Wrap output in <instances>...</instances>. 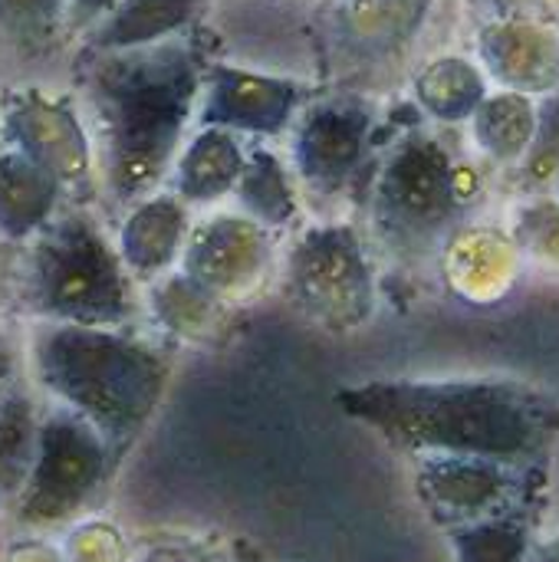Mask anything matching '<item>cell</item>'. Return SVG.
Masks as SVG:
<instances>
[{
  "instance_id": "obj_1",
  "label": "cell",
  "mask_w": 559,
  "mask_h": 562,
  "mask_svg": "<svg viewBox=\"0 0 559 562\" xmlns=\"http://www.w3.org/2000/svg\"><path fill=\"white\" fill-rule=\"evenodd\" d=\"M336 402L412 458L455 454L554 471L559 451V395L527 379H372L339 389Z\"/></svg>"
},
{
  "instance_id": "obj_2",
  "label": "cell",
  "mask_w": 559,
  "mask_h": 562,
  "mask_svg": "<svg viewBox=\"0 0 559 562\" xmlns=\"http://www.w3.org/2000/svg\"><path fill=\"white\" fill-rule=\"evenodd\" d=\"M79 76L105 191L122 207L138 204L181 151L201 89L198 53L188 40L89 49Z\"/></svg>"
},
{
  "instance_id": "obj_3",
  "label": "cell",
  "mask_w": 559,
  "mask_h": 562,
  "mask_svg": "<svg viewBox=\"0 0 559 562\" xmlns=\"http://www.w3.org/2000/svg\"><path fill=\"white\" fill-rule=\"evenodd\" d=\"M33 375L122 461L155 418L171 366L161 349L122 329L43 323L33 336Z\"/></svg>"
},
{
  "instance_id": "obj_4",
  "label": "cell",
  "mask_w": 559,
  "mask_h": 562,
  "mask_svg": "<svg viewBox=\"0 0 559 562\" xmlns=\"http://www.w3.org/2000/svg\"><path fill=\"white\" fill-rule=\"evenodd\" d=\"M23 303L43 323L122 329L132 319V277L86 211L53 214L30 247Z\"/></svg>"
},
{
  "instance_id": "obj_5",
  "label": "cell",
  "mask_w": 559,
  "mask_h": 562,
  "mask_svg": "<svg viewBox=\"0 0 559 562\" xmlns=\"http://www.w3.org/2000/svg\"><path fill=\"white\" fill-rule=\"evenodd\" d=\"M451 151L428 132L395 142L369 184L379 240L402 260H428L461 227L468 204L458 194Z\"/></svg>"
},
{
  "instance_id": "obj_6",
  "label": "cell",
  "mask_w": 559,
  "mask_h": 562,
  "mask_svg": "<svg viewBox=\"0 0 559 562\" xmlns=\"http://www.w3.org/2000/svg\"><path fill=\"white\" fill-rule=\"evenodd\" d=\"M283 293L320 329H359L376 310V270L356 227L303 231L287 254Z\"/></svg>"
},
{
  "instance_id": "obj_7",
  "label": "cell",
  "mask_w": 559,
  "mask_h": 562,
  "mask_svg": "<svg viewBox=\"0 0 559 562\" xmlns=\"http://www.w3.org/2000/svg\"><path fill=\"white\" fill-rule=\"evenodd\" d=\"M115 464L105 441L76 415L56 412L43 418L30 477L13 501V520L40 530L79 517L109 484Z\"/></svg>"
},
{
  "instance_id": "obj_8",
  "label": "cell",
  "mask_w": 559,
  "mask_h": 562,
  "mask_svg": "<svg viewBox=\"0 0 559 562\" xmlns=\"http://www.w3.org/2000/svg\"><path fill=\"white\" fill-rule=\"evenodd\" d=\"M550 468H514L488 458H415V494L441 530L481 524L521 507H547Z\"/></svg>"
},
{
  "instance_id": "obj_9",
  "label": "cell",
  "mask_w": 559,
  "mask_h": 562,
  "mask_svg": "<svg viewBox=\"0 0 559 562\" xmlns=\"http://www.w3.org/2000/svg\"><path fill=\"white\" fill-rule=\"evenodd\" d=\"M270 237L241 214H217L188 231L181 247V273L214 303L241 300L270 270Z\"/></svg>"
},
{
  "instance_id": "obj_10",
  "label": "cell",
  "mask_w": 559,
  "mask_h": 562,
  "mask_svg": "<svg viewBox=\"0 0 559 562\" xmlns=\"http://www.w3.org/2000/svg\"><path fill=\"white\" fill-rule=\"evenodd\" d=\"M372 145V115L362 102L329 99L310 109L297 132V175L313 194L333 198L362 175Z\"/></svg>"
},
{
  "instance_id": "obj_11",
  "label": "cell",
  "mask_w": 559,
  "mask_h": 562,
  "mask_svg": "<svg viewBox=\"0 0 559 562\" xmlns=\"http://www.w3.org/2000/svg\"><path fill=\"white\" fill-rule=\"evenodd\" d=\"M481 72L507 92H559V26L530 16H494L478 33Z\"/></svg>"
},
{
  "instance_id": "obj_12",
  "label": "cell",
  "mask_w": 559,
  "mask_h": 562,
  "mask_svg": "<svg viewBox=\"0 0 559 562\" xmlns=\"http://www.w3.org/2000/svg\"><path fill=\"white\" fill-rule=\"evenodd\" d=\"M448 286L474 306L504 303L524 280V254L507 227L461 224L441 247Z\"/></svg>"
},
{
  "instance_id": "obj_13",
  "label": "cell",
  "mask_w": 559,
  "mask_h": 562,
  "mask_svg": "<svg viewBox=\"0 0 559 562\" xmlns=\"http://www.w3.org/2000/svg\"><path fill=\"white\" fill-rule=\"evenodd\" d=\"M7 135L16 151L36 161L59 188H76L89 175V138L66 102L23 92L7 109Z\"/></svg>"
},
{
  "instance_id": "obj_14",
  "label": "cell",
  "mask_w": 559,
  "mask_h": 562,
  "mask_svg": "<svg viewBox=\"0 0 559 562\" xmlns=\"http://www.w3.org/2000/svg\"><path fill=\"white\" fill-rule=\"evenodd\" d=\"M300 102V86L244 69H211V89L198 115L201 125L227 132H280Z\"/></svg>"
},
{
  "instance_id": "obj_15",
  "label": "cell",
  "mask_w": 559,
  "mask_h": 562,
  "mask_svg": "<svg viewBox=\"0 0 559 562\" xmlns=\"http://www.w3.org/2000/svg\"><path fill=\"white\" fill-rule=\"evenodd\" d=\"M188 237V211L175 194H148L132 204L122 231H119V257L128 277L152 280L161 277L185 247Z\"/></svg>"
},
{
  "instance_id": "obj_16",
  "label": "cell",
  "mask_w": 559,
  "mask_h": 562,
  "mask_svg": "<svg viewBox=\"0 0 559 562\" xmlns=\"http://www.w3.org/2000/svg\"><path fill=\"white\" fill-rule=\"evenodd\" d=\"M244 155L247 151L234 132L201 125V132L175 158V198L188 207L231 194L241 178Z\"/></svg>"
},
{
  "instance_id": "obj_17",
  "label": "cell",
  "mask_w": 559,
  "mask_h": 562,
  "mask_svg": "<svg viewBox=\"0 0 559 562\" xmlns=\"http://www.w3.org/2000/svg\"><path fill=\"white\" fill-rule=\"evenodd\" d=\"M63 188L23 151H0V234L23 240L36 234L59 204Z\"/></svg>"
},
{
  "instance_id": "obj_18",
  "label": "cell",
  "mask_w": 559,
  "mask_h": 562,
  "mask_svg": "<svg viewBox=\"0 0 559 562\" xmlns=\"http://www.w3.org/2000/svg\"><path fill=\"white\" fill-rule=\"evenodd\" d=\"M540 524L544 507H521L445 533L455 562H527L540 540Z\"/></svg>"
},
{
  "instance_id": "obj_19",
  "label": "cell",
  "mask_w": 559,
  "mask_h": 562,
  "mask_svg": "<svg viewBox=\"0 0 559 562\" xmlns=\"http://www.w3.org/2000/svg\"><path fill=\"white\" fill-rule=\"evenodd\" d=\"M204 0H122L89 36L92 49H132L171 40L188 26Z\"/></svg>"
},
{
  "instance_id": "obj_20",
  "label": "cell",
  "mask_w": 559,
  "mask_h": 562,
  "mask_svg": "<svg viewBox=\"0 0 559 562\" xmlns=\"http://www.w3.org/2000/svg\"><path fill=\"white\" fill-rule=\"evenodd\" d=\"M471 135L474 145L497 165H521L537 132V99L524 92H488L474 109Z\"/></svg>"
},
{
  "instance_id": "obj_21",
  "label": "cell",
  "mask_w": 559,
  "mask_h": 562,
  "mask_svg": "<svg viewBox=\"0 0 559 562\" xmlns=\"http://www.w3.org/2000/svg\"><path fill=\"white\" fill-rule=\"evenodd\" d=\"M488 76L465 56H441L415 79V99L435 122H468L488 95Z\"/></svg>"
},
{
  "instance_id": "obj_22",
  "label": "cell",
  "mask_w": 559,
  "mask_h": 562,
  "mask_svg": "<svg viewBox=\"0 0 559 562\" xmlns=\"http://www.w3.org/2000/svg\"><path fill=\"white\" fill-rule=\"evenodd\" d=\"M234 194L244 207V217H250L264 231L287 227L297 217V191L290 171L267 148H254L244 155V168L234 184Z\"/></svg>"
},
{
  "instance_id": "obj_23",
  "label": "cell",
  "mask_w": 559,
  "mask_h": 562,
  "mask_svg": "<svg viewBox=\"0 0 559 562\" xmlns=\"http://www.w3.org/2000/svg\"><path fill=\"white\" fill-rule=\"evenodd\" d=\"M40 422L23 389H10L0 398V501H16L33 458H36Z\"/></svg>"
},
{
  "instance_id": "obj_24",
  "label": "cell",
  "mask_w": 559,
  "mask_h": 562,
  "mask_svg": "<svg viewBox=\"0 0 559 562\" xmlns=\"http://www.w3.org/2000/svg\"><path fill=\"white\" fill-rule=\"evenodd\" d=\"M152 310H155V319L168 333L185 336V339H198L214 326L221 303H214L204 290H198L178 270V273H171L152 286Z\"/></svg>"
},
{
  "instance_id": "obj_25",
  "label": "cell",
  "mask_w": 559,
  "mask_h": 562,
  "mask_svg": "<svg viewBox=\"0 0 559 562\" xmlns=\"http://www.w3.org/2000/svg\"><path fill=\"white\" fill-rule=\"evenodd\" d=\"M511 237L517 240L527 263L559 273V201L550 194L527 198L511 221Z\"/></svg>"
},
{
  "instance_id": "obj_26",
  "label": "cell",
  "mask_w": 559,
  "mask_h": 562,
  "mask_svg": "<svg viewBox=\"0 0 559 562\" xmlns=\"http://www.w3.org/2000/svg\"><path fill=\"white\" fill-rule=\"evenodd\" d=\"M517 175L530 198L550 194V188L559 184V92L537 99V132L517 165Z\"/></svg>"
},
{
  "instance_id": "obj_27",
  "label": "cell",
  "mask_w": 559,
  "mask_h": 562,
  "mask_svg": "<svg viewBox=\"0 0 559 562\" xmlns=\"http://www.w3.org/2000/svg\"><path fill=\"white\" fill-rule=\"evenodd\" d=\"M63 0H0V36L16 46H40L59 20Z\"/></svg>"
},
{
  "instance_id": "obj_28",
  "label": "cell",
  "mask_w": 559,
  "mask_h": 562,
  "mask_svg": "<svg viewBox=\"0 0 559 562\" xmlns=\"http://www.w3.org/2000/svg\"><path fill=\"white\" fill-rule=\"evenodd\" d=\"M132 562H234V543L224 547L211 537H165L145 543Z\"/></svg>"
},
{
  "instance_id": "obj_29",
  "label": "cell",
  "mask_w": 559,
  "mask_h": 562,
  "mask_svg": "<svg viewBox=\"0 0 559 562\" xmlns=\"http://www.w3.org/2000/svg\"><path fill=\"white\" fill-rule=\"evenodd\" d=\"M122 0H69L66 7V23L69 30H86L99 20H105V13H112Z\"/></svg>"
},
{
  "instance_id": "obj_30",
  "label": "cell",
  "mask_w": 559,
  "mask_h": 562,
  "mask_svg": "<svg viewBox=\"0 0 559 562\" xmlns=\"http://www.w3.org/2000/svg\"><path fill=\"white\" fill-rule=\"evenodd\" d=\"M494 16H530L540 10V0H484Z\"/></svg>"
},
{
  "instance_id": "obj_31",
  "label": "cell",
  "mask_w": 559,
  "mask_h": 562,
  "mask_svg": "<svg viewBox=\"0 0 559 562\" xmlns=\"http://www.w3.org/2000/svg\"><path fill=\"white\" fill-rule=\"evenodd\" d=\"M13 372H16V352H13L10 339H7V336H0V398L10 392Z\"/></svg>"
},
{
  "instance_id": "obj_32",
  "label": "cell",
  "mask_w": 559,
  "mask_h": 562,
  "mask_svg": "<svg viewBox=\"0 0 559 562\" xmlns=\"http://www.w3.org/2000/svg\"><path fill=\"white\" fill-rule=\"evenodd\" d=\"M527 562H559V530L554 537H540Z\"/></svg>"
},
{
  "instance_id": "obj_33",
  "label": "cell",
  "mask_w": 559,
  "mask_h": 562,
  "mask_svg": "<svg viewBox=\"0 0 559 562\" xmlns=\"http://www.w3.org/2000/svg\"><path fill=\"white\" fill-rule=\"evenodd\" d=\"M234 562H264V557L250 543H234Z\"/></svg>"
},
{
  "instance_id": "obj_34",
  "label": "cell",
  "mask_w": 559,
  "mask_h": 562,
  "mask_svg": "<svg viewBox=\"0 0 559 562\" xmlns=\"http://www.w3.org/2000/svg\"><path fill=\"white\" fill-rule=\"evenodd\" d=\"M540 7H544V10H550V16H554L550 23H557L559 26V0H540Z\"/></svg>"
}]
</instances>
